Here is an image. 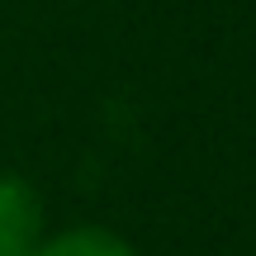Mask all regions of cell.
<instances>
[{
	"label": "cell",
	"instance_id": "obj_1",
	"mask_svg": "<svg viewBox=\"0 0 256 256\" xmlns=\"http://www.w3.org/2000/svg\"><path fill=\"white\" fill-rule=\"evenodd\" d=\"M43 242V204L34 185L0 176V256H34Z\"/></svg>",
	"mask_w": 256,
	"mask_h": 256
},
{
	"label": "cell",
	"instance_id": "obj_2",
	"mask_svg": "<svg viewBox=\"0 0 256 256\" xmlns=\"http://www.w3.org/2000/svg\"><path fill=\"white\" fill-rule=\"evenodd\" d=\"M34 256H138V252L110 228H72L57 238H43Z\"/></svg>",
	"mask_w": 256,
	"mask_h": 256
}]
</instances>
